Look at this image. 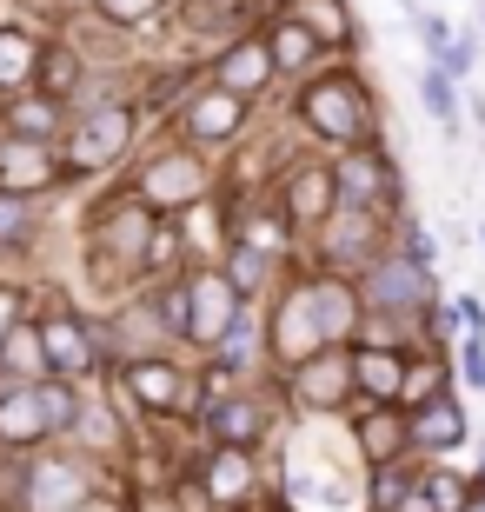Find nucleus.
<instances>
[{
	"mask_svg": "<svg viewBox=\"0 0 485 512\" xmlns=\"http://www.w3.org/2000/svg\"><path fill=\"white\" fill-rule=\"evenodd\" d=\"M153 233H160V213L140 207L127 193V180H107L80 207V286H87V300L107 306L147 286Z\"/></svg>",
	"mask_w": 485,
	"mask_h": 512,
	"instance_id": "f257e3e1",
	"label": "nucleus"
},
{
	"mask_svg": "<svg viewBox=\"0 0 485 512\" xmlns=\"http://www.w3.org/2000/svg\"><path fill=\"white\" fill-rule=\"evenodd\" d=\"M280 120L293 133V147H313V153H346V147H366V140H386L379 87L353 60H326L319 74L293 80L280 100Z\"/></svg>",
	"mask_w": 485,
	"mask_h": 512,
	"instance_id": "f03ea898",
	"label": "nucleus"
},
{
	"mask_svg": "<svg viewBox=\"0 0 485 512\" xmlns=\"http://www.w3.org/2000/svg\"><path fill=\"white\" fill-rule=\"evenodd\" d=\"M120 180H127V193L140 207H153L160 220H200V213H213V200H220V160L187 147V140H167V133H153L147 147H140V160H133Z\"/></svg>",
	"mask_w": 485,
	"mask_h": 512,
	"instance_id": "7ed1b4c3",
	"label": "nucleus"
},
{
	"mask_svg": "<svg viewBox=\"0 0 485 512\" xmlns=\"http://www.w3.org/2000/svg\"><path fill=\"white\" fill-rule=\"evenodd\" d=\"M147 147V120L133 100H100V107H80L67 140H60V167H67V193L74 187H107L140 160Z\"/></svg>",
	"mask_w": 485,
	"mask_h": 512,
	"instance_id": "20e7f679",
	"label": "nucleus"
},
{
	"mask_svg": "<svg viewBox=\"0 0 485 512\" xmlns=\"http://www.w3.org/2000/svg\"><path fill=\"white\" fill-rule=\"evenodd\" d=\"M286 426H293V413H286L280 380H273V373H266V380H233V386L213 380L206 413L193 419V439H200V446H246V453H273V446L286 439Z\"/></svg>",
	"mask_w": 485,
	"mask_h": 512,
	"instance_id": "39448f33",
	"label": "nucleus"
},
{
	"mask_svg": "<svg viewBox=\"0 0 485 512\" xmlns=\"http://www.w3.org/2000/svg\"><path fill=\"white\" fill-rule=\"evenodd\" d=\"M40 286V280H34ZM34 326H40V346H47V373L67 386H80V393H94V386H107V360H100L94 346V320H87V300H74L67 286H40L34 300Z\"/></svg>",
	"mask_w": 485,
	"mask_h": 512,
	"instance_id": "423d86ee",
	"label": "nucleus"
},
{
	"mask_svg": "<svg viewBox=\"0 0 485 512\" xmlns=\"http://www.w3.org/2000/svg\"><path fill=\"white\" fill-rule=\"evenodd\" d=\"M87 393L67 380H34V386H0V453H40L67 446L80 426Z\"/></svg>",
	"mask_w": 485,
	"mask_h": 512,
	"instance_id": "0eeeda50",
	"label": "nucleus"
},
{
	"mask_svg": "<svg viewBox=\"0 0 485 512\" xmlns=\"http://www.w3.org/2000/svg\"><path fill=\"white\" fill-rule=\"evenodd\" d=\"M392 247V213H359V207H333L306 233L299 260L319 266V273H339V280H366V266Z\"/></svg>",
	"mask_w": 485,
	"mask_h": 512,
	"instance_id": "6e6552de",
	"label": "nucleus"
},
{
	"mask_svg": "<svg viewBox=\"0 0 485 512\" xmlns=\"http://www.w3.org/2000/svg\"><path fill=\"white\" fill-rule=\"evenodd\" d=\"M333 160V193L339 207H359V213H399L412 207V187H406V167L386 140H366V147H346V153H326Z\"/></svg>",
	"mask_w": 485,
	"mask_h": 512,
	"instance_id": "1a4fd4ad",
	"label": "nucleus"
},
{
	"mask_svg": "<svg viewBox=\"0 0 485 512\" xmlns=\"http://www.w3.org/2000/svg\"><path fill=\"white\" fill-rule=\"evenodd\" d=\"M107 479H113L107 459L80 453V446H40V453H27V499H20V512H80Z\"/></svg>",
	"mask_w": 485,
	"mask_h": 512,
	"instance_id": "9d476101",
	"label": "nucleus"
},
{
	"mask_svg": "<svg viewBox=\"0 0 485 512\" xmlns=\"http://www.w3.org/2000/svg\"><path fill=\"white\" fill-rule=\"evenodd\" d=\"M253 120H260V107L253 100H240V94H226V87H213V80H200L180 107H173V120L167 127H153V133H167V140H187V147H200V153H233L253 133Z\"/></svg>",
	"mask_w": 485,
	"mask_h": 512,
	"instance_id": "9b49d317",
	"label": "nucleus"
},
{
	"mask_svg": "<svg viewBox=\"0 0 485 512\" xmlns=\"http://www.w3.org/2000/svg\"><path fill=\"white\" fill-rule=\"evenodd\" d=\"M432 293H439V266L412 260V253H399V247H386L373 266H366V280H359L366 313H373V320H392L399 333L419 326V313H426Z\"/></svg>",
	"mask_w": 485,
	"mask_h": 512,
	"instance_id": "f8f14e48",
	"label": "nucleus"
},
{
	"mask_svg": "<svg viewBox=\"0 0 485 512\" xmlns=\"http://www.w3.org/2000/svg\"><path fill=\"white\" fill-rule=\"evenodd\" d=\"M280 399L293 419H346L353 399V346H319L313 360H299L293 373H273Z\"/></svg>",
	"mask_w": 485,
	"mask_h": 512,
	"instance_id": "ddd939ff",
	"label": "nucleus"
},
{
	"mask_svg": "<svg viewBox=\"0 0 485 512\" xmlns=\"http://www.w3.org/2000/svg\"><path fill=\"white\" fill-rule=\"evenodd\" d=\"M266 193L280 200V213L299 227V240L326 220V213L339 207V193H333V160L313 147H293L286 160H273V173H266Z\"/></svg>",
	"mask_w": 485,
	"mask_h": 512,
	"instance_id": "4468645a",
	"label": "nucleus"
},
{
	"mask_svg": "<svg viewBox=\"0 0 485 512\" xmlns=\"http://www.w3.org/2000/svg\"><path fill=\"white\" fill-rule=\"evenodd\" d=\"M87 320H94V346H100V360H107V373H120L127 360H147V353H180V346L160 333V320L147 313L140 293L107 300V306H87Z\"/></svg>",
	"mask_w": 485,
	"mask_h": 512,
	"instance_id": "2eb2a0df",
	"label": "nucleus"
},
{
	"mask_svg": "<svg viewBox=\"0 0 485 512\" xmlns=\"http://www.w3.org/2000/svg\"><path fill=\"white\" fill-rule=\"evenodd\" d=\"M260 20H266V0H173L167 27L193 60H206L213 47H226L233 34L260 27Z\"/></svg>",
	"mask_w": 485,
	"mask_h": 512,
	"instance_id": "dca6fc26",
	"label": "nucleus"
},
{
	"mask_svg": "<svg viewBox=\"0 0 485 512\" xmlns=\"http://www.w3.org/2000/svg\"><path fill=\"white\" fill-rule=\"evenodd\" d=\"M206 80L226 87V94H240V100H253V107H266V100L280 94V67L266 54L260 27H246V34H233L226 47H213V54H206Z\"/></svg>",
	"mask_w": 485,
	"mask_h": 512,
	"instance_id": "f3484780",
	"label": "nucleus"
},
{
	"mask_svg": "<svg viewBox=\"0 0 485 512\" xmlns=\"http://www.w3.org/2000/svg\"><path fill=\"white\" fill-rule=\"evenodd\" d=\"M240 313H246V300L233 293V280L220 273V260H193L187 266V353L193 360H200Z\"/></svg>",
	"mask_w": 485,
	"mask_h": 512,
	"instance_id": "a211bd4d",
	"label": "nucleus"
},
{
	"mask_svg": "<svg viewBox=\"0 0 485 512\" xmlns=\"http://www.w3.org/2000/svg\"><path fill=\"white\" fill-rule=\"evenodd\" d=\"M193 473H200V486L213 493L220 512H246V506H260V493H266V466L246 446H200Z\"/></svg>",
	"mask_w": 485,
	"mask_h": 512,
	"instance_id": "6ab92c4d",
	"label": "nucleus"
},
{
	"mask_svg": "<svg viewBox=\"0 0 485 512\" xmlns=\"http://www.w3.org/2000/svg\"><path fill=\"white\" fill-rule=\"evenodd\" d=\"M359 466H406L412 459V413L406 406H353L339 419Z\"/></svg>",
	"mask_w": 485,
	"mask_h": 512,
	"instance_id": "aec40b11",
	"label": "nucleus"
},
{
	"mask_svg": "<svg viewBox=\"0 0 485 512\" xmlns=\"http://www.w3.org/2000/svg\"><path fill=\"white\" fill-rule=\"evenodd\" d=\"M206 80V60H193V54H167V60H140L133 67V107H140V120H147V133L153 127H167L173 120V107L193 94Z\"/></svg>",
	"mask_w": 485,
	"mask_h": 512,
	"instance_id": "412c9836",
	"label": "nucleus"
},
{
	"mask_svg": "<svg viewBox=\"0 0 485 512\" xmlns=\"http://www.w3.org/2000/svg\"><path fill=\"white\" fill-rule=\"evenodd\" d=\"M200 366L220 386H233V380H266V373H273V353H266V313H260V306H246L240 320H233L220 340L200 353Z\"/></svg>",
	"mask_w": 485,
	"mask_h": 512,
	"instance_id": "4be33fe9",
	"label": "nucleus"
},
{
	"mask_svg": "<svg viewBox=\"0 0 485 512\" xmlns=\"http://www.w3.org/2000/svg\"><path fill=\"white\" fill-rule=\"evenodd\" d=\"M306 313H313L319 346H353L359 326H366L359 280H339V273H319V266H306Z\"/></svg>",
	"mask_w": 485,
	"mask_h": 512,
	"instance_id": "5701e85b",
	"label": "nucleus"
},
{
	"mask_svg": "<svg viewBox=\"0 0 485 512\" xmlns=\"http://www.w3.org/2000/svg\"><path fill=\"white\" fill-rule=\"evenodd\" d=\"M67 193V167L60 147H34V140H0V200H54Z\"/></svg>",
	"mask_w": 485,
	"mask_h": 512,
	"instance_id": "b1692460",
	"label": "nucleus"
},
{
	"mask_svg": "<svg viewBox=\"0 0 485 512\" xmlns=\"http://www.w3.org/2000/svg\"><path fill=\"white\" fill-rule=\"evenodd\" d=\"M472 446V413L466 393H432L426 406H412V459H452Z\"/></svg>",
	"mask_w": 485,
	"mask_h": 512,
	"instance_id": "393cba45",
	"label": "nucleus"
},
{
	"mask_svg": "<svg viewBox=\"0 0 485 512\" xmlns=\"http://www.w3.org/2000/svg\"><path fill=\"white\" fill-rule=\"evenodd\" d=\"M67 127H74V107H67V100L40 94V87H27V94H0V140L60 147V140H67Z\"/></svg>",
	"mask_w": 485,
	"mask_h": 512,
	"instance_id": "a878e982",
	"label": "nucleus"
},
{
	"mask_svg": "<svg viewBox=\"0 0 485 512\" xmlns=\"http://www.w3.org/2000/svg\"><path fill=\"white\" fill-rule=\"evenodd\" d=\"M280 14H293L333 60H359L366 27H359V7H353V0H286Z\"/></svg>",
	"mask_w": 485,
	"mask_h": 512,
	"instance_id": "bb28decb",
	"label": "nucleus"
},
{
	"mask_svg": "<svg viewBox=\"0 0 485 512\" xmlns=\"http://www.w3.org/2000/svg\"><path fill=\"white\" fill-rule=\"evenodd\" d=\"M406 353H412V346L353 340V399H359V406H399V386H406Z\"/></svg>",
	"mask_w": 485,
	"mask_h": 512,
	"instance_id": "cd10ccee",
	"label": "nucleus"
},
{
	"mask_svg": "<svg viewBox=\"0 0 485 512\" xmlns=\"http://www.w3.org/2000/svg\"><path fill=\"white\" fill-rule=\"evenodd\" d=\"M260 34H266V54H273V67H280V87H293V80L319 74V67L333 60L313 34H306V27H299L293 14H266V20H260Z\"/></svg>",
	"mask_w": 485,
	"mask_h": 512,
	"instance_id": "c85d7f7f",
	"label": "nucleus"
},
{
	"mask_svg": "<svg viewBox=\"0 0 485 512\" xmlns=\"http://www.w3.org/2000/svg\"><path fill=\"white\" fill-rule=\"evenodd\" d=\"M40 40H47V27H34L27 14H0V94H27L34 87Z\"/></svg>",
	"mask_w": 485,
	"mask_h": 512,
	"instance_id": "c756f323",
	"label": "nucleus"
},
{
	"mask_svg": "<svg viewBox=\"0 0 485 512\" xmlns=\"http://www.w3.org/2000/svg\"><path fill=\"white\" fill-rule=\"evenodd\" d=\"M213 260H220V273L233 280V293H240L246 306H266L280 293L286 266H293V260H266V253H253V247H220Z\"/></svg>",
	"mask_w": 485,
	"mask_h": 512,
	"instance_id": "7c9ffc66",
	"label": "nucleus"
},
{
	"mask_svg": "<svg viewBox=\"0 0 485 512\" xmlns=\"http://www.w3.org/2000/svg\"><path fill=\"white\" fill-rule=\"evenodd\" d=\"M87 74H94V67H87V54H80L67 34H47V40H40V67H34V87H40V94H54V100H67V107H74V94L87 87Z\"/></svg>",
	"mask_w": 485,
	"mask_h": 512,
	"instance_id": "2f4dec72",
	"label": "nucleus"
},
{
	"mask_svg": "<svg viewBox=\"0 0 485 512\" xmlns=\"http://www.w3.org/2000/svg\"><path fill=\"white\" fill-rule=\"evenodd\" d=\"M452 346H432V340H412V353H406V386H399V406H426L432 393H452Z\"/></svg>",
	"mask_w": 485,
	"mask_h": 512,
	"instance_id": "473e14b6",
	"label": "nucleus"
},
{
	"mask_svg": "<svg viewBox=\"0 0 485 512\" xmlns=\"http://www.w3.org/2000/svg\"><path fill=\"white\" fill-rule=\"evenodd\" d=\"M47 247V207L40 200H0V266L34 260Z\"/></svg>",
	"mask_w": 485,
	"mask_h": 512,
	"instance_id": "72a5a7b5",
	"label": "nucleus"
},
{
	"mask_svg": "<svg viewBox=\"0 0 485 512\" xmlns=\"http://www.w3.org/2000/svg\"><path fill=\"white\" fill-rule=\"evenodd\" d=\"M140 300H147V313L160 320V333H167L180 353H187V273H167V280H147L140 286Z\"/></svg>",
	"mask_w": 485,
	"mask_h": 512,
	"instance_id": "f704fd0d",
	"label": "nucleus"
},
{
	"mask_svg": "<svg viewBox=\"0 0 485 512\" xmlns=\"http://www.w3.org/2000/svg\"><path fill=\"white\" fill-rule=\"evenodd\" d=\"M419 493L432 499V512H472V473L452 459H419Z\"/></svg>",
	"mask_w": 485,
	"mask_h": 512,
	"instance_id": "c9c22d12",
	"label": "nucleus"
},
{
	"mask_svg": "<svg viewBox=\"0 0 485 512\" xmlns=\"http://www.w3.org/2000/svg\"><path fill=\"white\" fill-rule=\"evenodd\" d=\"M0 373H7V380H20V386L54 380V373H47V346H40V326L34 320L14 326V333L0 340Z\"/></svg>",
	"mask_w": 485,
	"mask_h": 512,
	"instance_id": "e433bc0d",
	"label": "nucleus"
},
{
	"mask_svg": "<svg viewBox=\"0 0 485 512\" xmlns=\"http://www.w3.org/2000/svg\"><path fill=\"white\" fill-rule=\"evenodd\" d=\"M419 107H426V120L446 133V140H459V133H466V120H459V80H446L432 60L419 67Z\"/></svg>",
	"mask_w": 485,
	"mask_h": 512,
	"instance_id": "4c0bfd02",
	"label": "nucleus"
},
{
	"mask_svg": "<svg viewBox=\"0 0 485 512\" xmlns=\"http://www.w3.org/2000/svg\"><path fill=\"white\" fill-rule=\"evenodd\" d=\"M412 473H419V459H406V466H366V473H359V506L366 512H399V499L412 493Z\"/></svg>",
	"mask_w": 485,
	"mask_h": 512,
	"instance_id": "58836bf2",
	"label": "nucleus"
},
{
	"mask_svg": "<svg viewBox=\"0 0 485 512\" xmlns=\"http://www.w3.org/2000/svg\"><path fill=\"white\" fill-rule=\"evenodd\" d=\"M87 14L107 20V27H120V34H140V27H153V20L173 14V0H87Z\"/></svg>",
	"mask_w": 485,
	"mask_h": 512,
	"instance_id": "ea45409f",
	"label": "nucleus"
},
{
	"mask_svg": "<svg viewBox=\"0 0 485 512\" xmlns=\"http://www.w3.org/2000/svg\"><path fill=\"white\" fill-rule=\"evenodd\" d=\"M34 300H40V286L27 273H14V266H0V340L34 320Z\"/></svg>",
	"mask_w": 485,
	"mask_h": 512,
	"instance_id": "a19ab883",
	"label": "nucleus"
},
{
	"mask_svg": "<svg viewBox=\"0 0 485 512\" xmlns=\"http://www.w3.org/2000/svg\"><path fill=\"white\" fill-rule=\"evenodd\" d=\"M392 247L399 253H412V260H426V266H439V253H446V240H439V233L426 227V220H419V213H399V220H392Z\"/></svg>",
	"mask_w": 485,
	"mask_h": 512,
	"instance_id": "79ce46f5",
	"label": "nucleus"
},
{
	"mask_svg": "<svg viewBox=\"0 0 485 512\" xmlns=\"http://www.w3.org/2000/svg\"><path fill=\"white\" fill-rule=\"evenodd\" d=\"M452 380H459V393H485V333H459V346H452Z\"/></svg>",
	"mask_w": 485,
	"mask_h": 512,
	"instance_id": "37998d69",
	"label": "nucleus"
},
{
	"mask_svg": "<svg viewBox=\"0 0 485 512\" xmlns=\"http://www.w3.org/2000/svg\"><path fill=\"white\" fill-rule=\"evenodd\" d=\"M432 67H439L446 80H459V87H466V80H472V67H479V34H472V27H466V34H452L446 47L432 54Z\"/></svg>",
	"mask_w": 485,
	"mask_h": 512,
	"instance_id": "c03bdc74",
	"label": "nucleus"
},
{
	"mask_svg": "<svg viewBox=\"0 0 485 512\" xmlns=\"http://www.w3.org/2000/svg\"><path fill=\"white\" fill-rule=\"evenodd\" d=\"M133 499H140V486H133V479L120 473V466H113V479H107V486H100V493L87 499L80 512H133Z\"/></svg>",
	"mask_w": 485,
	"mask_h": 512,
	"instance_id": "a18cd8bd",
	"label": "nucleus"
},
{
	"mask_svg": "<svg viewBox=\"0 0 485 512\" xmlns=\"http://www.w3.org/2000/svg\"><path fill=\"white\" fill-rule=\"evenodd\" d=\"M452 313H459V333H485V300L479 293H452Z\"/></svg>",
	"mask_w": 485,
	"mask_h": 512,
	"instance_id": "49530a36",
	"label": "nucleus"
},
{
	"mask_svg": "<svg viewBox=\"0 0 485 512\" xmlns=\"http://www.w3.org/2000/svg\"><path fill=\"white\" fill-rule=\"evenodd\" d=\"M133 512H180V506L167 499V486H147V493L133 499Z\"/></svg>",
	"mask_w": 485,
	"mask_h": 512,
	"instance_id": "de8ad7c7",
	"label": "nucleus"
},
{
	"mask_svg": "<svg viewBox=\"0 0 485 512\" xmlns=\"http://www.w3.org/2000/svg\"><path fill=\"white\" fill-rule=\"evenodd\" d=\"M472 473H485V439H479V466H472Z\"/></svg>",
	"mask_w": 485,
	"mask_h": 512,
	"instance_id": "09e8293b",
	"label": "nucleus"
},
{
	"mask_svg": "<svg viewBox=\"0 0 485 512\" xmlns=\"http://www.w3.org/2000/svg\"><path fill=\"white\" fill-rule=\"evenodd\" d=\"M479 247H485V227H479Z\"/></svg>",
	"mask_w": 485,
	"mask_h": 512,
	"instance_id": "8fccbe9b",
	"label": "nucleus"
},
{
	"mask_svg": "<svg viewBox=\"0 0 485 512\" xmlns=\"http://www.w3.org/2000/svg\"><path fill=\"white\" fill-rule=\"evenodd\" d=\"M0 14H7V0H0Z\"/></svg>",
	"mask_w": 485,
	"mask_h": 512,
	"instance_id": "3c124183",
	"label": "nucleus"
},
{
	"mask_svg": "<svg viewBox=\"0 0 485 512\" xmlns=\"http://www.w3.org/2000/svg\"><path fill=\"white\" fill-rule=\"evenodd\" d=\"M246 512H253V506H246Z\"/></svg>",
	"mask_w": 485,
	"mask_h": 512,
	"instance_id": "603ef678",
	"label": "nucleus"
}]
</instances>
